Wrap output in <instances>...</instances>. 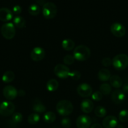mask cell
<instances>
[{"label":"cell","instance_id":"1","mask_svg":"<svg viewBox=\"0 0 128 128\" xmlns=\"http://www.w3.org/2000/svg\"><path fill=\"white\" fill-rule=\"evenodd\" d=\"M74 58L78 61H83L87 60L91 55V51L85 45H79L75 48L73 52Z\"/></svg>","mask_w":128,"mask_h":128},{"label":"cell","instance_id":"2","mask_svg":"<svg viewBox=\"0 0 128 128\" xmlns=\"http://www.w3.org/2000/svg\"><path fill=\"white\" fill-rule=\"evenodd\" d=\"M73 109V105L68 100H61L56 105V110L61 116H68L72 112Z\"/></svg>","mask_w":128,"mask_h":128},{"label":"cell","instance_id":"3","mask_svg":"<svg viewBox=\"0 0 128 128\" xmlns=\"http://www.w3.org/2000/svg\"><path fill=\"white\" fill-rule=\"evenodd\" d=\"M112 65L118 71L124 70L128 66V56L126 54H120L112 59Z\"/></svg>","mask_w":128,"mask_h":128},{"label":"cell","instance_id":"4","mask_svg":"<svg viewBox=\"0 0 128 128\" xmlns=\"http://www.w3.org/2000/svg\"><path fill=\"white\" fill-rule=\"evenodd\" d=\"M57 7L52 2H46L42 6V14L46 18L52 19L57 14Z\"/></svg>","mask_w":128,"mask_h":128},{"label":"cell","instance_id":"5","mask_svg":"<svg viewBox=\"0 0 128 128\" xmlns=\"http://www.w3.org/2000/svg\"><path fill=\"white\" fill-rule=\"evenodd\" d=\"M1 32L2 36L8 40H11L16 34L14 25L12 22H7L4 24L1 28Z\"/></svg>","mask_w":128,"mask_h":128},{"label":"cell","instance_id":"6","mask_svg":"<svg viewBox=\"0 0 128 128\" xmlns=\"http://www.w3.org/2000/svg\"><path fill=\"white\" fill-rule=\"evenodd\" d=\"M15 110V106L12 102L4 101L0 104V114L8 116L12 114Z\"/></svg>","mask_w":128,"mask_h":128},{"label":"cell","instance_id":"7","mask_svg":"<svg viewBox=\"0 0 128 128\" xmlns=\"http://www.w3.org/2000/svg\"><path fill=\"white\" fill-rule=\"evenodd\" d=\"M54 74L60 78H66L70 76L71 71L70 68L66 65L62 64H58L56 65L54 69Z\"/></svg>","mask_w":128,"mask_h":128},{"label":"cell","instance_id":"8","mask_svg":"<svg viewBox=\"0 0 128 128\" xmlns=\"http://www.w3.org/2000/svg\"><path fill=\"white\" fill-rule=\"evenodd\" d=\"M77 92L81 97H89L92 94V88L89 84L81 83L78 86Z\"/></svg>","mask_w":128,"mask_h":128},{"label":"cell","instance_id":"9","mask_svg":"<svg viewBox=\"0 0 128 128\" xmlns=\"http://www.w3.org/2000/svg\"><path fill=\"white\" fill-rule=\"evenodd\" d=\"M111 32L117 37H122L126 34V28L120 22H114L112 24L110 28Z\"/></svg>","mask_w":128,"mask_h":128},{"label":"cell","instance_id":"10","mask_svg":"<svg viewBox=\"0 0 128 128\" xmlns=\"http://www.w3.org/2000/svg\"><path fill=\"white\" fill-rule=\"evenodd\" d=\"M4 96L8 100H12L16 98V96L18 94V91L16 89V88L14 87L11 85H7L5 86L2 91Z\"/></svg>","mask_w":128,"mask_h":128},{"label":"cell","instance_id":"11","mask_svg":"<svg viewBox=\"0 0 128 128\" xmlns=\"http://www.w3.org/2000/svg\"><path fill=\"white\" fill-rule=\"evenodd\" d=\"M76 122L78 128H90L91 124V118L88 115H80L78 117Z\"/></svg>","mask_w":128,"mask_h":128},{"label":"cell","instance_id":"12","mask_svg":"<svg viewBox=\"0 0 128 128\" xmlns=\"http://www.w3.org/2000/svg\"><path fill=\"white\" fill-rule=\"evenodd\" d=\"M31 59L33 61H40L45 56V51L41 47H35L32 49L30 54Z\"/></svg>","mask_w":128,"mask_h":128},{"label":"cell","instance_id":"13","mask_svg":"<svg viewBox=\"0 0 128 128\" xmlns=\"http://www.w3.org/2000/svg\"><path fill=\"white\" fill-rule=\"evenodd\" d=\"M118 124V120L114 116L110 115L104 118L102 121V125L105 128H114Z\"/></svg>","mask_w":128,"mask_h":128},{"label":"cell","instance_id":"14","mask_svg":"<svg viewBox=\"0 0 128 128\" xmlns=\"http://www.w3.org/2000/svg\"><path fill=\"white\" fill-rule=\"evenodd\" d=\"M111 99L112 101L116 104H120L123 102L125 100L124 92L120 90H115L111 94Z\"/></svg>","mask_w":128,"mask_h":128},{"label":"cell","instance_id":"15","mask_svg":"<svg viewBox=\"0 0 128 128\" xmlns=\"http://www.w3.org/2000/svg\"><path fill=\"white\" fill-rule=\"evenodd\" d=\"M12 18V12L7 8H0V20L8 21Z\"/></svg>","mask_w":128,"mask_h":128},{"label":"cell","instance_id":"16","mask_svg":"<svg viewBox=\"0 0 128 128\" xmlns=\"http://www.w3.org/2000/svg\"><path fill=\"white\" fill-rule=\"evenodd\" d=\"M94 103L91 100H83L81 103V109L85 113H90L93 110Z\"/></svg>","mask_w":128,"mask_h":128},{"label":"cell","instance_id":"17","mask_svg":"<svg viewBox=\"0 0 128 128\" xmlns=\"http://www.w3.org/2000/svg\"><path fill=\"white\" fill-rule=\"evenodd\" d=\"M32 110L36 112L42 113L46 111V108L40 101V100L36 99V100H34V103L32 104Z\"/></svg>","mask_w":128,"mask_h":128},{"label":"cell","instance_id":"18","mask_svg":"<svg viewBox=\"0 0 128 128\" xmlns=\"http://www.w3.org/2000/svg\"><path fill=\"white\" fill-rule=\"evenodd\" d=\"M110 85L116 88H119L121 87L122 85V79L117 75H113V76H111L110 79Z\"/></svg>","mask_w":128,"mask_h":128},{"label":"cell","instance_id":"19","mask_svg":"<svg viewBox=\"0 0 128 128\" xmlns=\"http://www.w3.org/2000/svg\"><path fill=\"white\" fill-rule=\"evenodd\" d=\"M111 78V72L107 69H101L98 72V78L101 81H106Z\"/></svg>","mask_w":128,"mask_h":128},{"label":"cell","instance_id":"20","mask_svg":"<svg viewBox=\"0 0 128 128\" xmlns=\"http://www.w3.org/2000/svg\"><path fill=\"white\" fill-rule=\"evenodd\" d=\"M62 44V48L65 50H66V51H70V50H72L74 48L75 42L71 39L67 38L65 39V40H64L62 41V44Z\"/></svg>","mask_w":128,"mask_h":128},{"label":"cell","instance_id":"21","mask_svg":"<svg viewBox=\"0 0 128 128\" xmlns=\"http://www.w3.org/2000/svg\"><path fill=\"white\" fill-rule=\"evenodd\" d=\"M59 82L55 79L50 80L46 83V88L49 91H54L58 88Z\"/></svg>","mask_w":128,"mask_h":128},{"label":"cell","instance_id":"22","mask_svg":"<svg viewBox=\"0 0 128 128\" xmlns=\"http://www.w3.org/2000/svg\"><path fill=\"white\" fill-rule=\"evenodd\" d=\"M14 78V73L12 71L9 70V71H6L3 74V75L2 76V80L3 82L8 83V82H10L13 81Z\"/></svg>","mask_w":128,"mask_h":128},{"label":"cell","instance_id":"23","mask_svg":"<svg viewBox=\"0 0 128 128\" xmlns=\"http://www.w3.org/2000/svg\"><path fill=\"white\" fill-rule=\"evenodd\" d=\"M44 120L45 122L48 123H52L56 120V114L52 111H48L46 112L43 116Z\"/></svg>","mask_w":128,"mask_h":128},{"label":"cell","instance_id":"24","mask_svg":"<svg viewBox=\"0 0 128 128\" xmlns=\"http://www.w3.org/2000/svg\"><path fill=\"white\" fill-rule=\"evenodd\" d=\"M14 24L15 26H16L18 28H23L26 24V21L22 17L20 16H15L13 20Z\"/></svg>","mask_w":128,"mask_h":128},{"label":"cell","instance_id":"25","mask_svg":"<svg viewBox=\"0 0 128 128\" xmlns=\"http://www.w3.org/2000/svg\"><path fill=\"white\" fill-rule=\"evenodd\" d=\"M28 11L30 14H31L32 16H36L40 12V7L39 4H31L30 6H29Z\"/></svg>","mask_w":128,"mask_h":128},{"label":"cell","instance_id":"26","mask_svg":"<svg viewBox=\"0 0 128 128\" xmlns=\"http://www.w3.org/2000/svg\"><path fill=\"white\" fill-rule=\"evenodd\" d=\"M100 91L102 92V94L108 95L111 92L112 90L111 86L108 83H103L100 86Z\"/></svg>","mask_w":128,"mask_h":128},{"label":"cell","instance_id":"27","mask_svg":"<svg viewBox=\"0 0 128 128\" xmlns=\"http://www.w3.org/2000/svg\"><path fill=\"white\" fill-rule=\"evenodd\" d=\"M94 113L97 116L100 118H102L106 116L107 111L106 108L102 106H98L95 108Z\"/></svg>","mask_w":128,"mask_h":128},{"label":"cell","instance_id":"28","mask_svg":"<svg viewBox=\"0 0 128 128\" xmlns=\"http://www.w3.org/2000/svg\"><path fill=\"white\" fill-rule=\"evenodd\" d=\"M40 120V116L37 113H32L28 117V121L31 124H34L37 123Z\"/></svg>","mask_w":128,"mask_h":128},{"label":"cell","instance_id":"29","mask_svg":"<svg viewBox=\"0 0 128 128\" xmlns=\"http://www.w3.org/2000/svg\"><path fill=\"white\" fill-rule=\"evenodd\" d=\"M119 119L122 122H127L128 121V110H122L119 113Z\"/></svg>","mask_w":128,"mask_h":128},{"label":"cell","instance_id":"30","mask_svg":"<svg viewBox=\"0 0 128 128\" xmlns=\"http://www.w3.org/2000/svg\"><path fill=\"white\" fill-rule=\"evenodd\" d=\"M12 120L14 122L18 123L22 121V115L21 112H16L12 114Z\"/></svg>","mask_w":128,"mask_h":128},{"label":"cell","instance_id":"31","mask_svg":"<svg viewBox=\"0 0 128 128\" xmlns=\"http://www.w3.org/2000/svg\"><path fill=\"white\" fill-rule=\"evenodd\" d=\"M74 58L73 56H71L70 54H67L64 57V62L66 64H71L74 61Z\"/></svg>","mask_w":128,"mask_h":128},{"label":"cell","instance_id":"32","mask_svg":"<svg viewBox=\"0 0 128 128\" xmlns=\"http://www.w3.org/2000/svg\"><path fill=\"white\" fill-rule=\"evenodd\" d=\"M102 98V94L100 91H95L92 94V99L96 101H101Z\"/></svg>","mask_w":128,"mask_h":128},{"label":"cell","instance_id":"33","mask_svg":"<svg viewBox=\"0 0 128 128\" xmlns=\"http://www.w3.org/2000/svg\"><path fill=\"white\" fill-rule=\"evenodd\" d=\"M61 124L65 128H69L71 126V121L68 118H64L61 120Z\"/></svg>","mask_w":128,"mask_h":128},{"label":"cell","instance_id":"34","mask_svg":"<svg viewBox=\"0 0 128 128\" xmlns=\"http://www.w3.org/2000/svg\"><path fill=\"white\" fill-rule=\"evenodd\" d=\"M70 76L73 80H78L81 78V72L78 70H74V71H71Z\"/></svg>","mask_w":128,"mask_h":128},{"label":"cell","instance_id":"35","mask_svg":"<svg viewBox=\"0 0 128 128\" xmlns=\"http://www.w3.org/2000/svg\"><path fill=\"white\" fill-rule=\"evenodd\" d=\"M102 64L103 66L108 67L112 64V60L110 58H104L102 59Z\"/></svg>","mask_w":128,"mask_h":128},{"label":"cell","instance_id":"36","mask_svg":"<svg viewBox=\"0 0 128 128\" xmlns=\"http://www.w3.org/2000/svg\"><path fill=\"white\" fill-rule=\"evenodd\" d=\"M12 11L16 14H19L22 11V8L20 5H15L13 8H12Z\"/></svg>","mask_w":128,"mask_h":128},{"label":"cell","instance_id":"37","mask_svg":"<svg viewBox=\"0 0 128 128\" xmlns=\"http://www.w3.org/2000/svg\"><path fill=\"white\" fill-rule=\"evenodd\" d=\"M122 91L124 92H126L128 93V82H126L122 85Z\"/></svg>","mask_w":128,"mask_h":128},{"label":"cell","instance_id":"38","mask_svg":"<svg viewBox=\"0 0 128 128\" xmlns=\"http://www.w3.org/2000/svg\"><path fill=\"white\" fill-rule=\"evenodd\" d=\"M26 94V92L24 91L23 90H20L18 91V95H20V96H24Z\"/></svg>","mask_w":128,"mask_h":128},{"label":"cell","instance_id":"39","mask_svg":"<svg viewBox=\"0 0 128 128\" xmlns=\"http://www.w3.org/2000/svg\"><path fill=\"white\" fill-rule=\"evenodd\" d=\"M91 128H102V127L100 124L96 123V124H94L93 125H92V126H91Z\"/></svg>","mask_w":128,"mask_h":128},{"label":"cell","instance_id":"40","mask_svg":"<svg viewBox=\"0 0 128 128\" xmlns=\"http://www.w3.org/2000/svg\"><path fill=\"white\" fill-rule=\"evenodd\" d=\"M36 2L38 4H40L42 5V6H43V5L46 3L45 1H44V0H40V1H36Z\"/></svg>","mask_w":128,"mask_h":128},{"label":"cell","instance_id":"41","mask_svg":"<svg viewBox=\"0 0 128 128\" xmlns=\"http://www.w3.org/2000/svg\"><path fill=\"white\" fill-rule=\"evenodd\" d=\"M118 128H124V126L122 124L118 125Z\"/></svg>","mask_w":128,"mask_h":128},{"label":"cell","instance_id":"42","mask_svg":"<svg viewBox=\"0 0 128 128\" xmlns=\"http://www.w3.org/2000/svg\"></svg>","mask_w":128,"mask_h":128}]
</instances>
